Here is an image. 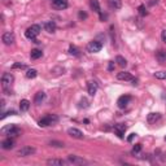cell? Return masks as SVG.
<instances>
[{
  "label": "cell",
  "mask_w": 166,
  "mask_h": 166,
  "mask_svg": "<svg viewBox=\"0 0 166 166\" xmlns=\"http://www.w3.org/2000/svg\"><path fill=\"white\" fill-rule=\"evenodd\" d=\"M39 34H40V26L39 25H31L29 29L25 31V37H26L27 39L34 40V42H37L35 39H37V37Z\"/></svg>",
  "instance_id": "6da1fadb"
},
{
  "label": "cell",
  "mask_w": 166,
  "mask_h": 166,
  "mask_svg": "<svg viewBox=\"0 0 166 166\" xmlns=\"http://www.w3.org/2000/svg\"><path fill=\"white\" fill-rule=\"evenodd\" d=\"M34 153H35V148H33V147H23L17 151V156H20V157H27Z\"/></svg>",
  "instance_id": "8992f818"
},
{
  "label": "cell",
  "mask_w": 166,
  "mask_h": 166,
  "mask_svg": "<svg viewBox=\"0 0 166 166\" xmlns=\"http://www.w3.org/2000/svg\"><path fill=\"white\" fill-rule=\"evenodd\" d=\"M117 78L119 80H132V75L130 73H127V72H121V73H118L117 74Z\"/></svg>",
  "instance_id": "9a60e30c"
},
{
  "label": "cell",
  "mask_w": 166,
  "mask_h": 166,
  "mask_svg": "<svg viewBox=\"0 0 166 166\" xmlns=\"http://www.w3.org/2000/svg\"><path fill=\"white\" fill-rule=\"evenodd\" d=\"M165 140H166V137H165Z\"/></svg>",
  "instance_id": "f35d334b"
},
{
  "label": "cell",
  "mask_w": 166,
  "mask_h": 166,
  "mask_svg": "<svg viewBox=\"0 0 166 166\" xmlns=\"http://www.w3.org/2000/svg\"><path fill=\"white\" fill-rule=\"evenodd\" d=\"M156 59H157V61L158 62H161V64H164L166 61V52L165 51H162V49H160V51L156 53Z\"/></svg>",
  "instance_id": "7402d4cb"
},
{
  "label": "cell",
  "mask_w": 166,
  "mask_h": 166,
  "mask_svg": "<svg viewBox=\"0 0 166 166\" xmlns=\"http://www.w3.org/2000/svg\"><path fill=\"white\" fill-rule=\"evenodd\" d=\"M142 151V144H135L132 148V153H139Z\"/></svg>",
  "instance_id": "4dcf8cb0"
},
{
  "label": "cell",
  "mask_w": 166,
  "mask_h": 166,
  "mask_svg": "<svg viewBox=\"0 0 166 166\" xmlns=\"http://www.w3.org/2000/svg\"><path fill=\"white\" fill-rule=\"evenodd\" d=\"M68 162L64 161V160H56V158H52V160H48L47 161V164L48 165H52V166H64V165L68 164Z\"/></svg>",
  "instance_id": "ac0fdd59"
},
{
  "label": "cell",
  "mask_w": 166,
  "mask_h": 166,
  "mask_svg": "<svg viewBox=\"0 0 166 166\" xmlns=\"http://www.w3.org/2000/svg\"><path fill=\"white\" fill-rule=\"evenodd\" d=\"M87 90H88V94L91 95V96H94L95 94H96V91H97V83L96 82H88L87 84Z\"/></svg>",
  "instance_id": "5bb4252c"
},
{
  "label": "cell",
  "mask_w": 166,
  "mask_h": 166,
  "mask_svg": "<svg viewBox=\"0 0 166 166\" xmlns=\"http://www.w3.org/2000/svg\"><path fill=\"white\" fill-rule=\"evenodd\" d=\"M52 4L57 9H65L68 7V1L66 0H52Z\"/></svg>",
  "instance_id": "7c38bea8"
},
{
  "label": "cell",
  "mask_w": 166,
  "mask_h": 166,
  "mask_svg": "<svg viewBox=\"0 0 166 166\" xmlns=\"http://www.w3.org/2000/svg\"><path fill=\"white\" fill-rule=\"evenodd\" d=\"M108 70H109V72H113V70H114V62H113V61L109 62V65H108Z\"/></svg>",
  "instance_id": "d590c367"
},
{
  "label": "cell",
  "mask_w": 166,
  "mask_h": 166,
  "mask_svg": "<svg viewBox=\"0 0 166 166\" xmlns=\"http://www.w3.org/2000/svg\"><path fill=\"white\" fill-rule=\"evenodd\" d=\"M1 132L5 134V135H9V136H18L21 134V130L15 125H8V126L3 127Z\"/></svg>",
  "instance_id": "3957f363"
},
{
  "label": "cell",
  "mask_w": 166,
  "mask_h": 166,
  "mask_svg": "<svg viewBox=\"0 0 166 166\" xmlns=\"http://www.w3.org/2000/svg\"><path fill=\"white\" fill-rule=\"evenodd\" d=\"M154 77L157 79H166V72H156L154 73Z\"/></svg>",
  "instance_id": "83f0119b"
},
{
  "label": "cell",
  "mask_w": 166,
  "mask_h": 166,
  "mask_svg": "<svg viewBox=\"0 0 166 166\" xmlns=\"http://www.w3.org/2000/svg\"><path fill=\"white\" fill-rule=\"evenodd\" d=\"M134 136H135V134H131V135H130V136H129V139H127V140H129V142H132V139H134Z\"/></svg>",
  "instance_id": "74e56055"
},
{
  "label": "cell",
  "mask_w": 166,
  "mask_h": 166,
  "mask_svg": "<svg viewBox=\"0 0 166 166\" xmlns=\"http://www.w3.org/2000/svg\"><path fill=\"white\" fill-rule=\"evenodd\" d=\"M69 52H70V55H73V56H79V49L77 47H74V45H70L69 47Z\"/></svg>",
  "instance_id": "4316f807"
},
{
  "label": "cell",
  "mask_w": 166,
  "mask_h": 166,
  "mask_svg": "<svg viewBox=\"0 0 166 166\" xmlns=\"http://www.w3.org/2000/svg\"><path fill=\"white\" fill-rule=\"evenodd\" d=\"M13 80H15V78H13V75L10 73H4L1 77V84H3V88L4 90H8V88L12 86Z\"/></svg>",
  "instance_id": "277c9868"
},
{
  "label": "cell",
  "mask_w": 166,
  "mask_h": 166,
  "mask_svg": "<svg viewBox=\"0 0 166 166\" xmlns=\"http://www.w3.org/2000/svg\"><path fill=\"white\" fill-rule=\"evenodd\" d=\"M68 161H69V164H73V165H84V164H87L83 158H80L78 156H74V154H70V156L68 157Z\"/></svg>",
  "instance_id": "52a82bcc"
},
{
  "label": "cell",
  "mask_w": 166,
  "mask_h": 166,
  "mask_svg": "<svg viewBox=\"0 0 166 166\" xmlns=\"http://www.w3.org/2000/svg\"><path fill=\"white\" fill-rule=\"evenodd\" d=\"M108 4L112 9H119L122 7V0H108Z\"/></svg>",
  "instance_id": "e0dca14e"
},
{
  "label": "cell",
  "mask_w": 166,
  "mask_h": 166,
  "mask_svg": "<svg viewBox=\"0 0 166 166\" xmlns=\"http://www.w3.org/2000/svg\"><path fill=\"white\" fill-rule=\"evenodd\" d=\"M161 38H162V40H164V43H166V30H164L161 33Z\"/></svg>",
  "instance_id": "8d00e7d4"
},
{
  "label": "cell",
  "mask_w": 166,
  "mask_h": 166,
  "mask_svg": "<svg viewBox=\"0 0 166 166\" xmlns=\"http://www.w3.org/2000/svg\"><path fill=\"white\" fill-rule=\"evenodd\" d=\"M57 121H59V117H57V116H55V114H48V116H45L44 118H42L40 121H39V126H42V127H47V126L53 125V123H56Z\"/></svg>",
  "instance_id": "7a4b0ae2"
},
{
  "label": "cell",
  "mask_w": 166,
  "mask_h": 166,
  "mask_svg": "<svg viewBox=\"0 0 166 166\" xmlns=\"http://www.w3.org/2000/svg\"><path fill=\"white\" fill-rule=\"evenodd\" d=\"M101 48H103V44H101L100 42H97V40L90 42V43H88V45H87L88 52H91V53H95V52H100Z\"/></svg>",
  "instance_id": "5b68a950"
},
{
  "label": "cell",
  "mask_w": 166,
  "mask_h": 166,
  "mask_svg": "<svg viewBox=\"0 0 166 166\" xmlns=\"http://www.w3.org/2000/svg\"><path fill=\"white\" fill-rule=\"evenodd\" d=\"M78 16H79V18H80V20H86V18H87V13H86V12H82V10L79 12V15H78Z\"/></svg>",
  "instance_id": "e575fe53"
},
{
  "label": "cell",
  "mask_w": 166,
  "mask_h": 166,
  "mask_svg": "<svg viewBox=\"0 0 166 166\" xmlns=\"http://www.w3.org/2000/svg\"><path fill=\"white\" fill-rule=\"evenodd\" d=\"M68 134L72 137H75V139H82V137H83L82 131H80V130H78V129H74V127H72V129L68 130Z\"/></svg>",
  "instance_id": "30bf717a"
},
{
  "label": "cell",
  "mask_w": 166,
  "mask_h": 166,
  "mask_svg": "<svg viewBox=\"0 0 166 166\" xmlns=\"http://www.w3.org/2000/svg\"><path fill=\"white\" fill-rule=\"evenodd\" d=\"M3 42H4V44L9 45V44H13V42H15V35H13L12 33H5L3 34Z\"/></svg>",
  "instance_id": "8fae6325"
},
{
  "label": "cell",
  "mask_w": 166,
  "mask_h": 166,
  "mask_svg": "<svg viewBox=\"0 0 166 166\" xmlns=\"http://www.w3.org/2000/svg\"><path fill=\"white\" fill-rule=\"evenodd\" d=\"M160 118H161L160 113H151V114H148L147 121H148V123H156Z\"/></svg>",
  "instance_id": "2e32d148"
},
{
  "label": "cell",
  "mask_w": 166,
  "mask_h": 166,
  "mask_svg": "<svg viewBox=\"0 0 166 166\" xmlns=\"http://www.w3.org/2000/svg\"><path fill=\"white\" fill-rule=\"evenodd\" d=\"M44 99H45V94L40 91V92H38L37 95H35L34 101H35V104H37V105H39V104H42L44 101Z\"/></svg>",
  "instance_id": "ffe728a7"
},
{
  "label": "cell",
  "mask_w": 166,
  "mask_h": 166,
  "mask_svg": "<svg viewBox=\"0 0 166 166\" xmlns=\"http://www.w3.org/2000/svg\"><path fill=\"white\" fill-rule=\"evenodd\" d=\"M13 146H15V140L10 139V137H8V139L3 140L1 142V148L3 149H12Z\"/></svg>",
  "instance_id": "4fadbf2b"
},
{
  "label": "cell",
  "mask_w": 166,
  "mask_h": 166,
  "mask_svg": "<svg viewBox=\"0 0 166 166\" xmlns=\"http://www.w3.org/2000/svg\"><path fill=\"white\" fill-rule=\"evenodd\" d=\"M44 29H45V31H48V33H55L56 23L53 22V21H48V22L44 23Z\"/></svg>",
  "instance_id": "d6986e66"
},
{
  "label": "cell",
  "mask_w": 166,
  "mask_h": 166,
  "mask_svg": "<svg viewBox=\"0 0 166 166\" xmlns=\"http://www.w3.org/2000/svg\"><path fill=\"white\" fill-rule=\"evenodd\" d=\"M15 116L16 114V112L15 110H10V112H7V113H3V116H1V117H0V118H1V119H4L5 117H7V116Z\"/></svg>",
  "instance_id": "d6a6232c"
},
{
  "label": "cell",
  "mask_w": 166,
  "mask_h": 166,
  "mask_svg": "<svg viewBox=\"0 0 166 166\" xmlns=\"http://www.w3.org/2000/svg\"><path fill=\"white\" fill-rule=\"evenodd\" d=\"M42 55H43V52L39 51V49H33V51L30 52V57L33 60H38L42 57Z\"/></svg>",
  "instance_id": "603a6c76"
},
{
  "label": "cell",
  "mask_w": 166,
  "mask_h": 166,
  "mask_svg": "<svg viewBox=\"0 0 166 166\" xmlns=\"http://www.w3.org/2000/svg\"><path fill=\"white\" fill-rule=\"evenodd\" d=\"M26 66L23 65V64H20V62H16L13 64V69H25Z\"/></svg>",
  "instance_id": "1f68e13d"
},
{
  "label": "cell",
  "mask_w": 166,
  "mask_h": 166,
  "mask_svg": "<svg viewBox=\"0 0 166 166\" xmlns=\"http://www.w3.org/2000/svg\"><path fill=\"white\" fill-rule=\"evenodd\" d=\"M116 62H117L118 65L121 66V68H125V66L127 65V61H126V59H123L122 56H117V57H116Z\"/></svg>",
  "instance_id": "d4e9b609"
},
{
  "label": "cell",
  "mask_w": 166,
  "mask_h": 166,
  "mask_svg": "<svg viewBox=\"0 0 166 166\" xmlns=\"http://www.w3.org/2000/svg\"><path fill=\"white\" fill-rule=\"evenodd\" d=\"M125 131H126V126L123 123H118V125L114 126V132L118 135V137L123 139V135H125Z\"/></svg>",
  "instance_id": "ba28073f"
},
{
  "label": "cell",
  "mask_w": 166,
  "mask_h": 166,
  "mask_svg": "<svg viewBox=\"0 0 166 166\" xmlns=\"http://www.w3.org/2000/svg\"><path fill=\"white\" fill-rule=\"evenodd\" d=\"M49 146L57 147V148H64V143H61V142H56V140H52V142H49Z\"/></svg>",
  "instance_id": "f1b7e54d"
},
{
  "label": "cell",
  "mask_w": 166,
  "mask_h": 166,
  "mask_svg": "<svg viewBox=\"0 0 166 166\" xmlns=\"http://www.w3.org/2000/svg\"><path fill=\"white\" fill-rule=\"evenodd\" d=\"M130 100H131V96H129V95H123V96H121L118 99L117 104H118L119 108H125V107H127V104L130 103Z\"/></svg>",
  "instance_id": "9c48e42d"
},
{
  "label": "cell",
  "mask_w": 166,
  "mask_h": 166,
  "mask_svg": "<svg viewBox=\"0 0 166 166\" xmlns=\"http://www.w3.org/2000/svg\"><path fill=\"white\" fill-rule=\"evenodd\" d=\"M38 75V72L35 69H29L26 72V78H29V79H33V78H35V77Z\"/></svg>",
  "instance_id": "484cf974"
},
{
  "label": "cell",
  "mask_w": 166,
  "mask_h": 166,
  "mask_svg": "<svg viewBox=\"0 0 166 166\" xmlns=\"http://www.w3.org/2000/svg\"><path fill=\"white\" fill-rule=\"evenodd\" d=\"M137 10H139L140 16H147L148 15V12H147V9H146V7L144 5H140L139 8H137Z\"/></svg>",
  "instance_id": "f546056e"
},
{
  "label": "cell",
  "mask_w": 166,
  "mask_h": 166,
  "mask_svg": "<svg viewBox=\"0 0 166 166\" xmlns=\"http://www.w3.org/2000/svg\"><path fill=\"white\" fill-rule=\"evenodd\" d=\"M29 108H30V101L29 100H26V99L21 100V103H20L21 112H27V110H29Z\"/></svg>",
  "instance_id": "44dd1931"
},
{
  "label": "cell",
  "mask_w": 166,
  "mask_h": 166,
  "mask_svg": "<svg viewBox=\"0 0 166 166\" xmlns=\"http://www.w3.org/2000/svg\"><path fill=\"white\" fill-rule=\"evenodd\" d=\"M80 108H87L88 107V101L86 100V99H83L82 101H80V105H79Z\"/></svg>",
  "instance_id": "836d02e7"
},
{
  "label": "cell",
  "mask_w": 166,
  "mask_h": 166,
  "mask_svg": "<svg viewBox=\"0 0 166 166\" xmlns=\"http://www.w3.org/2000/svg\"><path fill=\"white\" fill-rule=\"evenodd\" d=\"M90 5L92 10H95L96 13H100V4H99V0H90Z\"/></svg>",
  "instance_id": "cb8c5ba5"
}]
</instances>
